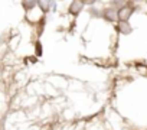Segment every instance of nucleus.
Segmentation results:
<instances>
[{"label": "nucleus", "mask_w": 147, "mask_h": 130, "mask_svg": "<svg viewBox=\"0 0 147 130\" xmlns=\"http://www.w3.org/2000/svg\"><path fill=\"white\" fill-rule=\"evenodd\" d=\"M81 7H82V3H81V2H74L72 6H71V13H72V15H77V13L81 10Z\"/></svg>", "instance_id": "obj_2"}, {"label": "nucleus", "mask_w": 147, "mask_h": 130, "mask_svg": "<svg viewBox=\"0 0 147 130\" xmlns=\"http://www.w3.org/2000/svg\"><path fill=\"white\" fill-rule=\"evenodd\" d=\"M104 16L107 19H110V20H115V15H114V10L113 9H107L105 13H104Z\"/></svg>", "instance_id": "obj_3"}, {"label": "nucleus", "mask_w": 147, "mask_h": 130, "mask_svg": "<svg viewBox=\"0 0 147 130\" xmlns=\"http://www.w3.org/2000/svg\"><path fill=\"white\" fill-rule=\"evenodd\" d=\"M121 30H123V32H128V30H130V28H128V26H125V25H121Z\"/></svg>", "instance_id": "obj_4"}, {"label": "nucleus", "mask_w": 147, "mask_h": 130, "mask_svg": "<svg viewBox=\"0 0 147 130\" xmlns=\"http://www.w3.org/2000/svg\"><path fill=\"white\" fill-rule=\"evenodd\" d=\"M39 5H40V6L43 7V10H46V7H48V3H45V2H40Z\"/></svg>", "instance_id": "obj_5"}, {"label": "nucleus", "mask_w": 147, "mask_h": 130, "mask_svg": "<svg viewBox=\"0 0 147 130\" xmlns=\"http://www.w3.org/2000/svg\"><path fill=\"white\" fill-rule=\"evenodd\" d=\"M130 15H131V9H128V7H124V9H121V10L118 12V18H120L121 20H127Z\"/></svg>", "instance_id": "obj_1"}, {"label": "nucleus", "mask_w": 147, "mask_h": 130, "mask_svg": "<svg viewBox=\"0 0 147 130\" xmlns=\"http://www.w3.org/2000/svg\"><path fill=\"white\" fill-rule=\"evenodd\" d=\"M26 7H30V6H35V3H23Z\"/></svg>", "instance_id": "obj_6"}]
</instances>
